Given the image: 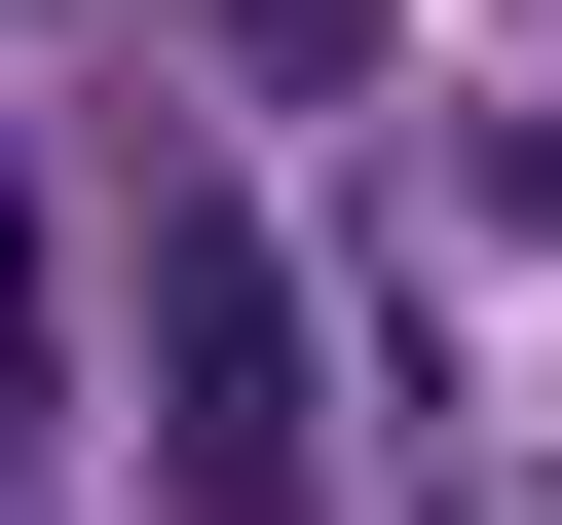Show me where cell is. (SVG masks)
<instances>
[{"label": "cell", "instance_id": "cell-1", "mask_svg": "<svg viewBox=\"0 0 562 525\" xmlns=\"http://www.w3.org/2000/svg\"><path fill=\"white\" fill-rule=\"evenodd\" d=\"M113 301H150V525H338V376H301L262 188H150V225H113Z\"/></svg>", "mask_w": 562, "mask_h": 525}, {"label": "cell", "instance_id": "cell-2", "mask_svg": "<svg viewBox=\"0 0 562 525\" xmlns=\"http://www.w3.org/2000/svg\"><path fill=\"white\" fill-rule=\"evenodd\" d=\"M38 413H76V188L0 150V488H38Z\"/></svg>", "mask_w": 562, "mask_h": 525}, {"label": "cell", "instance_id": "cell-4", "mask_svg": "<svg viewBox=\"0 0 562 525\" xmlns=\"http://www.w3.org/2000/svg\"><path fill=\"white\" fill-rule=\"evenodd\" d=\"M487 225H562V113H487Z\"/></svg>", "mask_w": 562, "mask_h": 525}, {"label": "cell", "instance_id": "cell-3", "mask_svg": "<svg viewBox=\"0 0 562 525\" xmlns=\"http://www.w3.org/2000/svg\"><path fill=\"white\" fill-rule=\"evenodd\" d=\"M225 76H301V113H338V76H375V0H225Z\"/></svg>", "mask_w": 562, "mask_h": 525}]
</instances>
